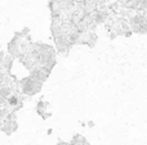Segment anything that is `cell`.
Returning a JSON list of instances; mask_svg holds the SVG:
<instances>
[{"mask_svg":"<svg viewBox=\"0 0 147 145\" xmlns=\"http://www.w3.org/2000/svg\"><path fill=\"white\" fill-rule=\"evenodd\" d=\"M56 145H67V143H63V141H58Z\"/></svg>","mask_w":147,"mask_h":145,"instance_id":"cell-8","label":"cell"},{"mask_svg":"<svg viewBox=\"0 0 147 145\" xmlns=\"http://www.w3.org/2000/svg\"><path fill=\"white\" fill-rule=\"evenodd\" d=\"M17 89L22 95H27V96H34V95L39 94L43 89V84L38 80L32 78L31 76L23 77L22 80L17 81Z\"/></svg>","mask_w":147,"mask_h":145,"instance_id":"cell-1","label":"cell"},{"mask_svg":"<svg viewBox=\"0 0 147 145\" xmlns=\"http://www.w3.org/2000/svg\"><path fill=\"white\" fill-rule=\"evenodd\" d=\"M23 39H21L17 33H14V36L12 37V40L8 43L7 46V51L8 55H10L12 58L17 59L20 57V48H21V43H22Z\"/></svg>","mask_w":147,"mask_h":145,"instance_id":"cell-3","label":"cell"},{"mask_svg":"<svg viewBox=\"0 0 147 145\" xmlns=\"http://www.w3.org/2000/svg\"><path fill=\"white\" fill-rule=\"evenodd\" d=\"M128 21H129V27L132 32L140 33V35H143L147 32V18L142 13H136Z\"/></svg>","mask_w":147,"mask_h":145,"instance_id":"cell-2","label":"cell"},{"mask_svg":"<svg viewBox=\"0 0 147 145\" xmlns=\"http://www.w3.org/2000/svg\"><path fill=\"white\" fill-rule=\"evenodd\" d=\"M51 72L52 71L48 69L47 67H38V68H34L32 71H30V76L32 77V78L38 80V81H40L41 84H44V82L48 80Z\"/></svg>","mask_w":147,"mask_h":145,"instance_id":"cell-4","label":"cell"},{"mask_svg":"<svg viewBox=\"0 0 147 145\" xmlns=\"http://www.w3.org/2000/svg\"><path fill=\"white\" fill-rule=\"evenodd\" d=\"M88 127H94V122H93V121H89V122H88Z\"/></svg>","mask_w":147,"mask_h":145,"instance_id":"cell-7","label":"cell"},{"mask_svg":"<svg viewBox=\"0 0 147 145\" xmlns=\"http://www.w3.org/2000/svg\"><path fill=\"white\" fill-rule=\"evenodd\" d=\"M13 62H14V58H12L10 55H8V54H7V55L4 57V59L0 62V71L9 73V71L12 69Z\"/></svg>","mask_w":147,"mask_h":145,"instance_id":"cell-6","label":"cell"},{"mask_svg":"<svg viewBox=\"0 0 147 145\" xmlns=\"http://www.w3.org/2000/svg\"><path fill=\"white\" fill-rule=\"evenodd\" d=\"M48 107H49V103L43 102V100H39L38 104H36V113H38L43 120H47V118H49L52 116V113L48 112Z\"/></svg>","mask_w":147,"mask_h":145,"instance_id":"cell-5","label":"cell"}]
</instances>
